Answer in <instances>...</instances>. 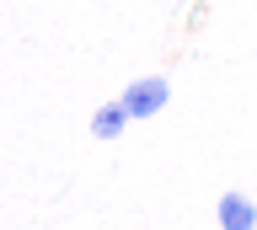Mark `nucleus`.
I'll return each mask as SVG.
<instances>
[{"mask_svg": "<svg viewBox=\"0 0 257 230\" xmlns=\"http://www.w3.org/2000/svg\"><path fill=\"white\" fill-rule=\"evenodd\" d=\"M214 219H220V230H257V203L246 193H220Z\"/></svg>", "mask_w": 257, "mask_h": 230, "instance_id": "obj_2", "label": "nucleus"}, {"mask_svg": "<svg viewBox=\"0 0 257 230\" xmlns=\"http://www.w3.org/2000/svg\"><path fill=\"white\" fill-rule=\"evenodd\" d=\"M166 102H172L166 75H140V81L123 86V107H128V118H156Z\"/></svg>", "mask_w": 257, "mask_h": 230, "instance_id": "obj_1", "label": "nucleus"}, {"mask_svg": "<svg viewBox=\"0 0 257 230\" xmlns=\"http://www.w3.org/2000/svg\"><path fill=\"white\" fill-rule=\"evenodd\" d=\"M128 123H134V118H128L123 97H118V102H102V107L91 113V134H96V139H118V134H123Z\"/></svg>", "mask_w": 257, "mask_h": 230, "instance_id": "obj_3", "label": "nucleus"}]
</instances>
